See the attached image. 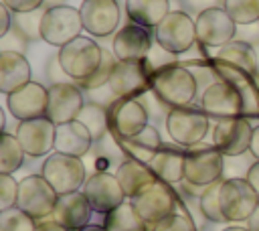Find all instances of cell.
<instances>
[{"mask_svg":"<svg viewBox=\"0 0 259 231\" xmlns=\"http://www.w3.org/2000/svg\"><path fill=\"white\" fill-rule=\"evenodd\" d=\"M107 115H109V130L119 140L140 134L150 122V113L144 107V103L140 99H130V97H117L107 107Z\"/></svg>","mask_w":259,"mask_h":231,"instance_id":"cell-12","label":"cell"},{"mask_svg":"<svg viewBox=\"0 0 259 231\" xmlns=\"http://www.w3.org/2000/svg\"><path fill=\"white\" fill-rule=\"evenodd\" d=\"M83 28L93 36H109L119 26V4L117 0H83L81 2Z\"/></svg>","mask_w":259,"mask_h":231,"instance_id":"cell-18","label":"cell"},{"mask_svg":"<svg viewBox=\"0 0 259 231\" xmlns=\"http://www.w3.org/2000/svg\"><path fill=\"white\" fill-rule=\"evenodd\" d=\"M196 41L204 47H223L235 41L237 22L227 14L223 6H212L196 16Z\"/></svg>","mask_w":259,"mask_h":231,"instance_id":"cell-13","label":"cell"},{"mask_svg":"<svg viewBox=\"0 0 259 231\" xmlns=\"http://www.w3.org/2000/svg\"><path fill=\"white\" fill-rule=\"evenodd\" d=\"M245 178H247V182L255 188V192L259 195V160H255V162H253V166L249 168V172H247V176H245Z\"/></svg>","mask_w":259,"mask_h":231,"instance_id":"cell-43","label":"cell"},{"mask_svg":"<svg viewBox=\"0 0 259 231\" xmlns=\"http://www.w3.org/2000/svg\"><path fill=\"white\" fill-rule=\"evenodd\" d=\"M67 0H45V6L47 8H53V6H63Z\"/></svg>","mask_w":259,"mask_h":231,"instance_id":"cell-48","label":"cell"},{"mask_svg":"<svg viewBox=\"0 0 259 231\" xmlns=\"http://www.w3.org/2000/svg\"><path fill=\"white\" fill-rule=\"evenodd\" d=\"M170 12V0H125V14L130 22L156 28Z\"/></svg>","mask_w":259,"mask_h":231,"instance_id":"cell-28","label":"cell"},{"mask_svg":"<svg viewBox=\"0 0 259 231\" xmlns=\"http://www.w3.org/2000/svg\"><path fill=\"white\" fill-rule=\"evenodd\" d=\"M83 105H85V95L77 83L65 81V83H53L49 87L47 118L55 126L77 120Z\"/></svg>","mask_w":259,"mask_h":231,"instance_id":"cell-14","label":"cell"},{"mask_svg":"<svg viewBox=\"0 0 259 231\" xmlns=\"http://www.w3.org/2000/svg\"><path fill=\"white\" fill-rule=\"evenodd\" d=\"M221 186H223V178L206 186L204 192L198 197V211L210 223H227L221 209Z\"/></svg>","mask_w":259,"mask_h":231,"instance_id":"cell-34","label":"cell"},{"mask_svg":"<svg viewBox=\"0 0 259 231\" xmlns=\"http://www.w3.org/2000/svg\"><path fill=\"white\" fill-rule=\"evenodd\" d=\"M115 65H117V57L113 55V51L103 49V61H101V65L97 67V71H95L93 75L85 77V79L75 81V83H77L83 91H95V89H99V87H105V85L109 83L111 75H113Z\"/></svg>","mask_w":259,"mask_h":231,"instance_id":"cell-35","label":"cell"},{"mask_svg":"<svg viewBox=\"0 0 259 231\" xmlns=\"http://www.w3.org/2000/svg\"><path fill=\"white\" fill-rule=\"evenodd\" d=\"M202 109L212 118H237L243 115V97L241 91L229 81L210 83L200 95Z\"/></svg>","mask_w":259,"mask_h":231,"instance_id":"cell-17","label":"cell"},{"mask_svg":"<svg viewBox=\"0 0 259 231\" xmlns=\"http://www.w3.org/2000/svg\"><path fill=\"white\" fill-rule=\"evenodd\" d=\"M150 89L168 107H182V105H188L196 97L198 81L188 67L178 65V63H168L152 73Z\"/></svg>","mask_w":259,"mask_h":231,"instance_id":"cell-1","label":"cell"},{"mask_svg":"<svg viewBox=\"0 0 259 231\" xmlns=\"http://www.w3.org/2000/svg\"><path fill=\"white\" fill-rule=\"evenodd\" d=\"M26 83H30V63L26 57L16 51H0V91L10 95Z\"/></svg>","mask_w":259,"mask_h":231,"instance_id":"cell-24","label":"cell"},{"mask_svg":"<svg viewBox=\"0 0 259 231\" xmlns=\"http://www.w3.org/2000/svg\"><path fill=\"white\" fill-rule=\"evenodd\" d=\"M81 30L85 28H83L79 8H73L67 4L47 8L42 16V24H40V36L45 43L61 49L67 43L81 36Z\"/></svg>","mask_w":259,"mask_h":231,"instance_id":"cell-8","label":"cell"},{"mask_svg":"<svg viewBox=\"0 0 259 231\" xmlns=\"http://www.w3.org/2000/svg\"><path fill=\"white\" fill-rule=\"evenodd\" d=\"M79 231H107L103 225H85L83 229H79Z\"/></svg>","mask_w":259,"mask_h":231,"instance_id":"cell-47","label":"cell"},{"mask_svg":"<svg viewBox=\"0 0 259 231\" xmlns=\"http://www.w3.org/2000/svg\"><path fill=\"white\" fill-rule=\"evenodd\" d=\"M24 150L16 138V134L2 132L0 140V174H12L16 172L24 162Z\"/></svg>","mask_w":259,"mask_h":231,"instance_id":"cell-32","label":"cell"},{"mask_svg":"<svg viewBox=\"0 0 259 231\" xmlns=\"http://www.w3.org/2000/svg\"><path fill=\"white\" fill-rule=\"evenodd\" d=\"M154 41L168 55H182L196 41V22L180 8L170 10L168 16L154 28Z\"/></svg>","mask_w":259,"mask_h":231,"instance_id":"cell-3","label":"cell"},{"mask_svg":"<svg viewBox=\"0 0 259 231\" xmlns=\"http://www.w3.org/2000/svg\"><path fill=\"white\" fill-rule=\"evenodd\" d=\"M93 136L95 142H99L105 134H109V115H107V107L95 101H89L83 105L79 118H77Z\"/></svg>","mask_w":259,"mask_h":231,"instance_id":"cell-31","label":"cell"},{"mask_svg":"<svg viewBox=\"0 0 259 231\" xmlns=\"http://www.w3.org/2000/svg\"><path fill=\"white\" fill-rule=\"evenodd\" d=\"M253 138V126L247 118H225L212 130V146L223 156H241L249 152Z\"/></svg>","mask_w":259,"mask_h":231,"instance_id":"cell-15","label":"cell"},{"mask_svg":"<svg viewBox=\"0 0 259 231\" xmlns=\"http://www.w3.org/2000/svg\"><path fill=\"white\" fill-rule=\"evenodd\" d=\"M40 174L49 180V184L57 190V195H69L81 190V186L87 182L83 160L61 152H53L45 158Z\"/></svg>","mask_w":259,"mask_h":231,"instance_id":"cell-4","label":"cell"},{"mask_svg":"<svg viewBox=\"0 0 259 231\" xmlns=\"http://www.w3.org/2000/svg\"><path fill=\"white\" fill-rule=\"evenodd\" d=\"M59 195L42 174H28L18 182L16 207L32 219H47L57 207Z\"/></svg>","mask_w":259,"mask_h":231,"instance_id":"cell-7","label":"cell"},{"mask_svg":"<svg viewBox=\"0 0 259 231\" xmlns=\"http://www.w3.org/2000/svg\"><path fill=\"white\" fill-rule=\"evenodd\" d=\"M36 219L20 211L18 207L0 211V231H34Z\"/></svg>","mask_w":259,"mask_h":231,"instance_id":"cell-37","label":"cell"},{"mask_svg":"<svg viewBox=\"0 0 259 231\" xmlns=\"http://www.w3.org/2000/svg\"><path fill=\"white\" fill-rule=\"evenodd\" d=\"M119 144H121L123 152L130 154L127 158H136V160H142V162L150 164L152 158H154V154L162 148L164 142L160 138L158 128H154V126L148 124L140 134H136L132 138H123V140H119Z\"/></svg>","mask_w":259,"mask_h":231,"instance_id":"cell-29","label":"cell"},{"mask_svg":"<svg viewBox=\"0 0 259 231\" xmlns=\"http://www.w3.org/2000/svg\"><path fill=\"white\" fill-rule=\"evenodd\" d=\"M249 154H251V156H255V160H259V126H255V128H253V138H251Z\"/></svg>","mask_w":259,"mask_h":231,"instance_id":"cell-45","label":"cell"},{"mask_svg":"<svg viewBox=\"0 0 259 231\" xmlns=\"http://www.w3.org/2000/svg\"><path fill=\"white\" fill-rule=\"evenodd\" d=\"M12 12H32L45 6V0H2Z\"/></svg>","mask_w":259,"mask_h":231,"instance_id":"cell-41","label":"cell"},{"mask_svg":"<svg viewBox=\"0 0 259 231\" xmlns=\"http://www.w3.org/2000/svg\"><path fill=\"white\" fill-rule=\"evenodd\" d=\"M115 176L130 201L134 197H138L146 186H150L158 180V176L154 174L150 164L136 160V158H125L123 162H119V166L115 168Z\"/></svg>","mask_w":259,"mask_h":231,"instance_id":"cell-25","label":"cell"},{"mask_svg":"<svg viewBox=\"0 0 259 231\" xmlns=\"http://www.w3.org/2000/svg\"><path fill=\"white\" fill-rule=\"evenodd\" d=\"M45 12H47V6L32 10V12H12V30H16L28 43L42 38L40 36V24H42Z\"/></svg>","mask_w":259,"mask_h":231,"instance_id":"cell-33","label":"cell"},{"mask_svg":"<svg viewBox=\"0 0 259 231\" xmlns=\"http://www.w3.org/2000/svg\"><path fill=\"white\" fill-rule=\"evenodd\" d=\"M152 65L144 61H117L113 75L109 79V89L115 97L138 99L152 87Z\"/></svg>","mask_w":259,"mask_h":231,"instance_id":"cell-9","label":"cell"},{"mask_svg":"<svg viewBox=\"0 0 259 231\" xmlns=\"http://www.w3.org/2000/svg\"><path fill=\"white\" fill-rule=\"evenodd\" d=\"M132 203L150 229L162 219L176 213V195L168 186V182L162 180H156L154 184L146 186L138 197L132 199Z\"/></svg>","mask_w":259,"mask_h":231,"instance_id":"cell-11","label":"cell"},{"mask_svg":"<svg viewBox=\"0 0 259 231\" xmlns=\"http://www.w3.org/2000/svg\"><path fill=\"white\" fill-rule=\"evenodd\" d=\"M10 113L18 122L47 118V105H49V89L36 81L26 83L24 87L12 91L6 99Z\"/></svg>","mask_w":259,"mask_h":231,"instance_id":"cell-20","label":"cell"},{"mask_svg":"<svg viewBox=\"0 0 259 231\" xmlns=\"http://www.w3.org/2000/svg\"><path fill=\"white\" fill-rule=\"evenodd\" d=\"M91 213H93V209H91L85 192L75 190L69 195H59V201H57V207H55L51 219H55L69 231H79L85 225H89Z\"/></svg>","mask_w":259,"mask_h":231,"instance_id":"cell-22","label":"cell"},{"mask_svg":"<svg viewBox=\"0 0 259 231\" xmlns=\"http://www.w3.org/2000/svg\"><path fill=\"white\" fill-rule=\"evenodd\" d=\"M259 205V195L247 178H223L221 209L227 221H247Z\"/></svg>","mask_w":259,"mask_h":231,"instance_id":"cell-10","label":"cell"},{"mask_svg":"<svg viewBox=\"0 0 259 231\" xmlns=\"http://www.w3.org/2000/svg\"><path fill=\"white\" fill-rule=\"evenodd\" d=\"M55 132L57 126L49 118L26 120V122H18L16 126V138L24 154L32 158L49 156V152L55 148Z\"/></svg>","mask_w":259,"mask_h":231,"instance_id":"cell-21","label":"cell"},{"mask_svg":"<svg viewBox=\"0 0 259 231\" xmlns=\"http://www.w3.org/2000/svg\"><path fill=\"white\" fill-rule=\"evenodd\" d=\"M12 30V10L6 4H0V36H6Z\"/></svg>","mask_w":259,"mask_h":231,"instance_id":"cell-42","label":"cell"},{"mask_svg":"<svg viewBox=\"0 0 259 231\" xmlns=\"http://www.w3.org/2000/svg\"><path fill=\"white\" fill-rule=\"evenodd\" d=\"M223 8L241 26L259 22V0H225Z\"/></svg>","mask_w":259,"mask_h":231,"instance_id":"cell-36","label":"cell"},{"mask_svg":"<svg viewBox=\"0 0 259 231\" xmlns=\"http://www.w3.org/2000/svg\"><path fill=\"white\" fill-rule=\"evenodd\" d=\"M93 144H95V140H93L91 132L79 120H73V122L57 126V132H55V152L81 158V156H85L91 150Z\"/></svg>","mask_w":259,"mask_h":231,"instance_id":"cell-23","label":"cell"},{"mask_svg":"<svg viewBox=\"0 0 259 231\" xmlns=\"http://www.w3.org/2000/svg\"><path fill=\"white\" fill-rule=\"evenodd\" d=\"M83 192L95 213H111L115 207L125 203V192L117 180L115 174L111 172H93L87 182L83 184Z\"/></svg>","mask_w":259,"mask_h":231,"instance_id":"cell-16","label":"cell"},{"mask_svg":"<svg viewBox=\"0 0 259 231\" xmlns=\"http://www.w3.org/2000/svg\"><path fill=\"white\" fill-rule=\"evenodd\" d=\"M103 227L107 231H150V227L140 217L132 201H125L119 207H115L111 213H107Z\"/></svg>","mask_w":259,"mask_h":231,"instance_id":"cell-30","label":"cell"},{"mask_svg":"<svg viewBox=\"0 0 259 231\" xmlns=\"http://www.w3.org/2000/svg\"><path fill=\"white\" fill-rule=\"evenodd\" d=\"M225 156L214 146H192L184 160V182L194 186H210L225 178Z\"/></svg>","mask_w":259,"mask_h":231,"instance_id":"cell-6","label":"cell"},{"mask_svg":"<svg viewBox=\"0 0 259 231\" xmlns=\"http://www.w3.org/2000/svg\"><path fill=\"white\" fill-rule=\"evenodd\" d=\"M223 231H249L247 227H227V229H223Z\"/></svg>","mask_w":259,"mask_h":231,"instance_id":"cell-49","label":"cell"},{"mask_svg":"<svg viewBox=\"0 0 259 231\" xmlns=\"http://www.w3.org/2000/svg\"><path fill=\"white\" fill-rule=\"evenodd\" d=\"M150 231H196V229H194V223L186 215L176 211L170 217L162 219L158 225H154Z\"/></svg>","mask_w":259,"mask_h":231,"instance_id":"cell-39","label":"cell"},{"mask_svg":"<svg viewBox=\"0 0 259 231\" xmlns=\"http://www.w3.org/2000/svg\"><path fill=\"white\" fill-rule=\"evenodd\" d=\"M18 182L12 174H0V211L16 207Z\"/></svg>","mask_w":259,"mask_h":231,"instance_id":"cell-38","label":"cell"},{"mask_svg":"<svg viewBox=\"0 0 259 231\" xmlns=\"http://www.w3.org/2000/svg\"><path fill=\"white\" fill-rule=\"evenodd\" d=\"M180 2V10H184V12H188V14H200V12H204V10H208V8H212V6H217L219 4V0H178ZM221 2H225V0H221Z\"/></svg>","mask_w":259,"mask_h":231,"instance_id":"cell-40","label":"cell"},{"mask_svg":"<svg viewBox=\"0 0 259 231\" xmlns=\"http://www.w3.org/2000/svg\"><path fill=\"white\" fill-rule=\"evenodd\" d=\"M217 61L221 63H227L243 73H247L249 77H257L259 75V61H257V53H255V47L247 41H231L227 45H223L217 55H214Z\"/></svg>","mask_w":259,"mask_h":231,"instance_id":"cell-27","label":"cell"},{"mask_svg":"<svg viewBox=\"0 0 259 231\" xmlns=\"http://www.w3.org/2000/svg\"><path fill=\"white\" fill-rule=\"evenodd\" d=\"M152 32L146 26L127 22L113 34L111 51L117 61H144L152 51Z\"/></svg>","mask_w":259,"mask_h":231,"instance_id":"cell-19","label":"cell"},{"mask_svg":"<svg viewBox=\"0 0 259 231\" xmlns=\"http://www.w3.org/2000/svg\"><path fill=\"white\" fill-rule=\"evenodd\" d=\"M57 57L67 77L79 81L97 71L103 61V47L89 36H77L75 41L61 47Z\"/></svg>","mask_w":259,"mask_h":231,"instance_id":"cell-2","label":"cell"},{"mask_svg":"<svg viewBox=\"0 0 259 231\" xmlns=\"http://www.w3.org/2000/svg\"><path fill=\"white\" fill-rule=\"evenodd\" d=\"M247 229H249V231H259V205H257V209L253 211V215L247 219Z\"/></svg>","mask_w":259,"mask_h":231,"instance_id":"cell-46","label":"cell"},{"mask_svg":"<svg viewBox=\"0 0 259 231\" xmlns=\"http://www.w3.org/2000/svg\"><path fill=\"white\" fill-rule=\"evenodd\" d=\"M184 160H186V152L176 146H166L162 144V148L154 154L150 168L154 170V174L158 176V180L168 182V184H176L184 180Z\"/></svg>","mask_w":259,"mask_h":231,"instance_id":"cell-26","label":"cell"},{"mask_svg":"<svg viewBox=\"0 0 259 231\" xmlns=\"http://www.w3.org/2000/svg\"><path fill=\"white\" fill-rule=\"evenodd\" d=\"M170 138L178 146L192 148L200 144V140L208 132V113L204 109L182 105V107H170L164 122Z\"/></svg>","mask_w":259,"mask_h":231,"instance_id":"cell-5","label":"cell"},{"mask_svg":"<svg viewBox=\"0 0 259 231\" xmlns=\"http://www.w3.org/2000/svg\"><path fill=\"white\" fill-rule=\"evenodd\" d=\"M34 231H69V229L63 227L61 223H57L55 219H45V221L36 223V229Z\"/></svg>","mask_w":259,"mask_h":231,"instance_id":"cell-44","label":"cell"}]
</instances>
